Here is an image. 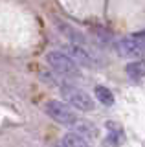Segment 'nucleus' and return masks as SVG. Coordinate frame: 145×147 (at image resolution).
Segmentation results:
<instances>
[{"mask_svg":"<svg viewBox=\"0 0 145 147\" xmlns=\"http://www.w3.org/2000/svg\"><path fill=\"white\" fill-rule=\"evenodd\" d=\"M68 52L72 53V59H74L75 63L79 64H85V66H94V57L87 52V48H83V46L79 44H72L70 48H68Z\"/></svg>","mask_w":145,"mask_h":147,"instance_id":"obj_5","label":"nucleus"},{"mask_svg":"<svg viewBox=\"0 0 145 147\" xmlns=\"http://www.w3.org/2000/svg\"><path fill=\"white\" fill-rule=\"evenodd\" d=\"M125 72H127V76L132 77V79H142V77H145V61H142V59L130 61L125 66Z\"/></svg>","mask_w":145,"mask_h":147,"instance_id":"obj_6","label":"nucleus"},{"mask_svg":"<svg viewBox=\"0 0 145 147\" xmlns=\"http://www.w3.org/2000/svg\"><path fill=\"white\" fill-rule=\"evenodd\" d=\"M46 63L57 74H61V76H68V77H79L81 76L79 64L62 52H50L46 55Z\"/></svg>","mask_w":145,"mask_h":147,"instance_id":"obj_2","label":"nucleus"},{"mask_svg":"<svg viewBox=\"0 0 145 147\" xmlns=\"http://www.w3.org/2000/svg\"><path fill=\"white\" fill-rule=\"evenodd\" d=\"M96 98L99 99V103L105 105V107L114 105V94H112L107 86H96Z\"/></svg>","mask_w":145,"mask_h":147,"instance_id":"obj_8","label":"nucleus"},{"mask_svg":"<svg viewBox=\"0 0 145 147\" xmlns=\"http://www.w3.org/2000/svg\"><path fill=\"white\" fill-rule=\"evenodd\" d=\"M62 145L64 147H90L87 144V140H85L81 134H77V132H68V134H64Z\"/></svg>","mask_w":145,"mask_h":147,"instance_id":"obj_7","label":"nucleus"},{"mask_svg":"<svg viewBox=\"0 0 145 147\" xmlns=\"http://www.w3.org/2000/svg\"><path fill=\"white\" fill-rule=\"evenodd\" d=\"M116 50L121 57L136 61L138 57H142L145 53V31L143 33H138V35H132V37L121 39L119 42L116 44Z\"/></svg>","mask_w":145,"mask_h":147,"instance_id":"obj_3","label":"nucleus"},{"mask_svg":"<svg viewBox=\"0 0 145 147\" xmlns=\"http://www.w3.org/2000/svg\"><path fill=\"white\" fill-rule=\"evenodd\" d=\"M44 112L48 114L53 121L61 123V125H66V127H74V125H79L81 119L77 118V114L74 112L66 103H61L57 99H52L44 105Z\"/></svg>","mask_w":145,"mask_h":147,"instance_id":"obj_1","label":"nucleus"},{"mask_svg":"<svg viewBox=\"0 0 145 147\" xmlns=\"http://www.w3.org/2000/svg\"><path fill=\"white\" fill-rule=\"evenodd\" d=\"M62 98L66 99L68 105H72V107L79 109V110H94V99L90 98L85 90L81 88H75V86H62Z\"/></svg>","mask_w":145,"mask_h":147,"instance_id":"obj_4","label":"nucleus"}]
</instances>
